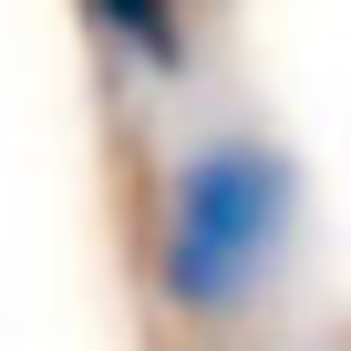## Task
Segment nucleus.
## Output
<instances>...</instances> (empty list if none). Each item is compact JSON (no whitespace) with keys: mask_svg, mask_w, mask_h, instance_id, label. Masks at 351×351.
<instances>
[{"mask_svg":"<svg viewBox=\"0 0 351 351\" xmlns=\"http://www.w3.org/2000/svg\"><path fill=\"white\" fill-rule=\"evenodd\" d=\"M300 238V165L269 134H197L155 207V289L176 320H238Z\"/></svg>","mask_w":351,"mask_h":351,"instance_id":"obj_1","label":"nucleus"},{"mask_svg":"<svg viewBox=\"0 0 351 351\" xmlns=\"http://www.w3.org/2000/svg\"><path fill=\"white\" fill-rule=\"evenodd\" d=\"M83 11H93V32H104L124 62L186 73V11H176V0H83Z\"/></svg>","mask_w":351,"mask_h":351,"instance_id":"obj_2","label":"nucleus"}]
</instances>
